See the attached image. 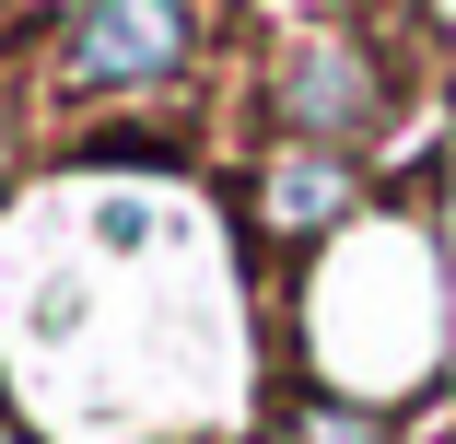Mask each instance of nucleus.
<instances>
[{"label": "nucleus", "mask_w": 456, "mask_h": 444, "mask_svg": "<svg viewBox=\"0 0 456 444\" xmlns=\"http://www.w3.org/2000/svg\"><path fill=\"white\" fill-rule=\"evenodd\" d=\"M175 59H188V12H175V0H82L70 82H106V94H129V82H164Z\"/></svg>", "instance_id": "obj_1"}, {"label": "nucleus", "mask_w": 456, "mask_h": 444, "mask_svg": "<svg viewBox=\"0 0 456 444\" xmlns=\"http://www.w3.org/2000/svg\"><path fill=\"white\" fill-rule=\"evenodd\" d=\"M293 106H305V129L351 141V129H375V82H362V59H351V47H316V59H305V82H293Z\"/></svg>", "instance_id": "obj_2"}, {"label": "nucleus", "mask_w": 456, "mask_h": 444, "mask_svg": "<svg viewBox=\"0 0 456 444\" xmlns=\"http://www.w3.org/2000/svg\"><path fill=\"white\" fill-rule=\"evenodd\" d=\"M339 199H351V188H339V164H328V152H305V164H281V175H269V211H281L293 234H316Z\"/></svg>", "instance_id": "obj_3"}, {"label": "nucleus", "mask_w": 456, "mask_h": 444, "mask_svg": "<svg viewBox=\"0 0 456 444\" xmlns=\"http://www.w3.org/2000/svg\"><path fill=\"white\" fill-rule=\"evenodd\" d=\"M305 444H375V421H351V409H305Z\"/></svg>", "instance_id": "obj_4"}, {"label": "nucleus", "mask_w": 456, "mask_h": 444, "mask_svg": "<svg viewBox=\"0 0 456 444\" xmlns=\"http://www.w3.org/2000/svg\"><path fill=\"white\" fill-rule=\"evenodd\" d=\"M0 444H12V432H0Z\"/></svg>", "instance_id": "obj_5"}]
</instances>
